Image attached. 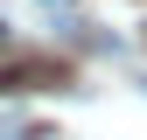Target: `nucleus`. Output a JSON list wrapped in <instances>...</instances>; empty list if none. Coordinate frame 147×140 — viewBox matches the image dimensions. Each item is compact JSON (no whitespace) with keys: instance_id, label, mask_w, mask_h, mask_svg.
I'll list each match as a JSON object with an SVG mask.
<instances>
[{"instance_id":"1","label":"nucleus","mask_w":147,"mask_h":140,"mask_svg":"<svg viewBox=\"0 0 147 140\" xmlns=\"http://www.w3.org/2000/svg\"><path fill=\"white\" fill-rule=\"evenodd\" d=\"M70 70L49 63V56H21V49L0 35V91H63Z\"/></svg>"}]
</instances>
